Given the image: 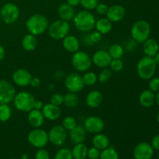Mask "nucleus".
<instances>
[{
  "label": "nucleus",
  "mask_w": 159,
  "mask_h": 159,
  "mask_svg": "<svg viewBox=\"0 0 159 159\" xmlns=\"http://www.w3.org/2000/svg\"><path fill=\"white\" fill-rule=\"evenodd\" d=\"M151 145L152 146L154 150L159 151V134L155 135V136L152 138Z\"/></svg>",
  "instance_id": "obj_46"
},
{
  "label": "nucleus",
  "mask_w": 159,
  "mask_h": 159,
  "mask_svg": "<svg viewBox=\"0 0 159 159\" xmlns=\"http://www.w3.org/2000/svg\"><path fill=\"white\" fill-rule=\"evenodd\" d=\"M99 0H80V5L85 10H93L96 9Z\"/></svg>",
  "instance_id": "obj_39"
},
{
  "label": "nucleus",
  "mask_w": 159,
  "mask_h": 159,
  "mask_svg": "<svg viewBox=\"0 0 159 159\" xmlns=\"http://www.w3.org/2000/svg\"><path fill=\"white\" fill-rule=\"evenodd\" d=\"M27 120L30 125L32 126L34 128H39L43 124L45 118L41 110L33 109L32 110L28 112Z\"/></svg>",
  "instance_id": "obj_19"
},
{
  "label": "nucleus",
  "mask_w": 159,
  "mask_h": 159,
  "mask_svg": "<svg viewBox=\"0 0 159 159\" xmlns=\"http://www.w3.org/2000/svg\"><path fill=\"white\" fill-rule=\"evenodd\" d=\"M126 15V10L121 5H113L108 7L106 16L111 23H117L121 21Z\"/></svg>",
  "instance_id": "obj_17"
},
{
  "label": "nucleus",
  "mask_w": 159,
  "mask_h": 159,
  "mask_svg": "<svg viewBox=\"0 0 159 159\" xmlns=\"http://www.w3.org/2000/svg\"><path fill=\"white\" fill-rule=\"evenodd\" d=\"M112 61V57L107 51L104 50H99L93 54L92 57V61L96 65L100 68H105L110 66V64Z\"/></svg>",
  "instance_id": "obj_15"
},
{
  "label": "nucleus",
  "mask_w": 159,
  "mask_h": 159,
  "mask_svg": "<svg viewBox=\"0 0 159 159\" xmlns=\"http://www.w3.org/2000/svg\"><path fill=\"white\" fill-rule=\"evenodd\" d=\"M35 97L26 91H22L16 93L13 99V103L16 108L21 112H30L34 108Z\"/></svg>",
  "instance_id": "obj_5"
},
{
  "label": "nucleus",
  "mask_w": 159,
  "mask_h": 159,
  "mask_svg": "<svg viewBox=\"0 0 159 159\" xmlns=\"http://www.w3.org/2000/svg\"><path fill=\"white\" fill-rule=\"evenodd\" d=\"M133 155L134 159H152L154 148L149 143L141 142L135 146Z\"/></svg>",
  "instance_id": "obj_14"
},
{
  "label": "nucleus",
  "mask_w": 159,
  "mask_h": 159,
  "mask_svg": "<svg viewBox=\"0 0 159 159\" xmlns=\"http://www.w3.org/2000/svg\"><path fill=\"white\" fill-rule=\"evenodd\" d=\"M35 159H50V155L44 148H39L35 154Z\"/></svg>",
  "instance_id": "obj_43"
},
{
  "label": "nucleus",
  "mask_w": 159,
  "mask_h": 159,
  "mask_svg": "<svg viewBox=\"0 0 159 159\" xmlns=\"http://www.w3.org/2000/svg\"><path fill=\"white\" fill-rule=\"evenodd\" d=\"M62 40H63L62 44H63L64 48L66 51H68V52L75 53L79 50L80 42H79V39L76 37H75V36L68 35V34Z\"/></svg>",
  "instance_id": "obj_24"
},
{
  "label": "nucleus",
  "mask_w": 159,
  "mask_h": 159,
  "mask_svg": "<svg viewBox=\"0 0 159 159\" xmlns=\"http://www.w3.org/2000/svg\"><path fill=\"white\" fill-rule=\"evenodd\" d=\"M157 69L153 57L144 56L139 60L137 65V72L138 76L144 80H149L154 77Z\"/></svg>",
  "instance_id": "obj_3"
},
{
  "label": "nucleus",
  "mask_w": 159,
  "mask_h": 159,
  "mask_svg": "<svg viewBox=\"0 0 159 159\" xmlns=\"http://www.w3.org/2000/svg\"><path fill=\"white\" fill-rule=\"evenodd\" d=\"M40 84H41V81H40V79L37 77H34V78H32L30 85L32 87H34V88H37V87L40 86Z\"/></svg>",
  "instance_id": "obj_47"
},
{
  "label": "nucleus",
  "mask_w": 159,
  "mask_h": 159,
  "mask_svg": "<svg viewBox=\"0 0 159 159\" xmlns=\"http://www.w3.org/2000/svg\"><path fill=\"white\" fill-rule=\"evenodd\" d=\"M112 77V71L109 68H102V71H100V73L99 74L98 76V81L102 83L104 82H107V81H109V79Z\"/></svg>",
  "instance_id": "obj_38"
},
{
  "label": "nucleus",
  "mask_w": 159,
  "mask_h": 159,
  "mask_svg": "<svg viewBox=\"0 0 159 159\" xmlns=\"http://www.w3.org/2000/svg\"><path fill=\"white\" fill-rule=\"evenodd\" d=\"M95 27H96V30L99 31L100 34H107L111 31L113 25L107 18H101L96 21Z\"/></svg>",
  "instance_id": "obj_28"
},
{
  "label": "nucleus",
  "mask_w": 159,
  "mask_h": 159,
  "mask_svg": "<svg viewBox=\"0 0 159 159\" xmlns=\"http://www.w3.org/2000/svg\"><path fill=\"white\" fill-rule=\"evenodd\" d=\"M57 13L61 20H65V21H71L74 19L75 15V11L74 7L68 5V3H62L59 6L57 9Z\"/></svg>",
  "instance_id": "obj_22"
},
{
  "label": "nucleus",
  "mask_w": 159,
  "mask_h": 159,
  "mask_svg": "<svg viewBox=\"0 0 159 159\" xmlns=\"http://www.w3.org/2000/svg\"><path fill=\"white\" fill-rule=\"evenodd\" d=\"M109 67H110V70L112 71L118 72V71H120L124 68V62L121 60V58L112 59Z\"/></svg>",
  "instance_id": "obj_36"
},
{
  "label": "nucleus",
  "mask_w": 159,
  "mask_h": 159,
  "mask_svg": "<svg viewBox=\"0 0 159 159\" xmlns=\"http://www.w3.org/2000/svg\"><path fill=\"white\" fill-rule=\"evenodd\" d=\"M99 156H100V150L95 147L88 148L87 158H89V159H99Z\"/></svg>",
  "instance_id": "obj_42"
},
{
  "label": "nucleus",
  "mask_w": 159,
  "mask_h": 159,
  "mask_svg": "<svg viewBox=\"0 0 159 159\" xmlns=\"http://www.w3.org/2000/svg\"><path fill=\"white\" fill-rule=\"evenodd\" d=\"M41 112L45 119L48 120H56L60 117L61 114L60 107L54 105L51 102L44 104Z\"/></svg>",
  "instance_id": "obj_18"
},
{
  "label": "nucleus",
  "mask_w": 159,
  "mask_h": 159,
  "mask_svg": "<svg viewBox=\"0 0 159 159\" xmlns=\"http://www.w3.org/2000/svg\"><path fill=\"white\" fill-rule=\"evenodd\" d=\"M71 64L76 71L85 72L92 67V57L88 53L83 51H78L73 53L71 57Z\"/></svg>",
  "instance_id": "obj_6"
},
{
  "label": "nucleus",
  "mask_w": 159,
  "mask_h": 159,
  "mask_svg": "<svg viewBox=\"0 0 159 159\" xmlns=\"http://www.w3.org/2000/svg\"><path fill=\"white\" fill-rule=\"evenodd\" d=\"M48 30V34L51 38L54 40H61L69 33L70 25L68 22L60 19L49 25Z\"/></svg>",
  "instance_id": "obj_8"
},
{
  "label": "nucleus",
  "mask_w": 159,
  "mask_h": 159,
  "mask_svg": "<svg viewBox=\"0 0 159 159\" xmlns=\"http://www.w3.org/2000/svg\"><path fill=\"white\" fill-rule=\"evenodd\" d=\"M82 80L85 85L92 86V85H94L98 81V76L96 73L93 71H87L82 75Z\"/></svg>",
  "instance_id": "obj_34"
},
{
  "label": "nucleus",
  "mask_w": 159,
  "mask_h": 159,
  "mask_svg": "<svg viewBox=\"0 0 159 159\" xmlns=\"http://www.w3.org/2000/svg\"><path fill=\"white\" fill-rule=\"evenodd\" d=\"M20 16V9L13 2H6L0 9V19L6 24L14 23Z\"/></svg>",
  "instance_id": "obj_7"
},
{
  "label": "nucleus",
  "mask_w": 159,
  "mask_h": 159,
  "mask_svg": "<svg viewBox=\"0 0 159 159\" xmlns=\"http://www.w3.org/2000/svg\"><path fill=\"white\" fill-rule=\"evenodd\" d=\"M74 25L78 30L87 33L95 27L96 19L94 15L89 10H82L75 15L73 19Z\"/></svg>",
  "instance_id": "obj_2"
},
{
  "label": "nucleus",
  "mask_w": 159,
  "mask_h": 159,
  "mask_svg": "<svg viewBox=\"0 0 159 159\" xmlns=\"http://www.w3.org/2000/svg\"><path fill=\"white\" fill-rule=\"evenodd\" d=\"M95 9H96V12H97L99 15H101V16L106 15L107 10H108V6H107L106 4H104V3L99 2Z\"/></svg>",
  "instance_id": "obj_45"
},
{
  "label": "nucleus",
  "mask_w": 159,
  "mask_h": 159,
  "mask_svg": "<svg viewBox=\"0 0 159 159\" xmlns=\"http://www.w3.org/2000/svg\"><path fill=\"white\" fill-rule=\"evenodd\" d=\"M27 141L31 146L37 148H43L49 142L48 133L43 129L34 128L27 135Z\"/></svg>",
  "instance_id": "obj_9"
},
{
  "label": "nucleus",
  "mask_w": 159,
  "mask_h": 159,
  "mask_svg": "<svg viewBox=\"0 0 159 159\" xmlns=\"http://www.w3.org/2000/svg\"><path fill=\"white\" fill-rule=\"evenodd\" d=\"M79 102V96L76 93H68L65 96H64V104L67 107L69 108H74L77 107Z\"/></svg>",
  "instance_id": "obj_30"
},
{
  "label": "nucleus",
  "mask_w": 159,
  "mask_h": 159,
  "mask_svg": "<svg viewBox=\"0 0 159 159\" xmlns=\"http://www.w3.org/2000/svg\"><path fill=\"white\" fill-rule=\"evenodd\" d=\"M49 21L42 14H34L30 16L26 22V27L29 34L34 36L41 35L48 30Z\"/></svg>",
  "instance_id": "obj_1"
},
{
  "label": "nucleus",
  "mask_w": 159,
  "mask_h": 159,
  "mask_svg": "<svg viewBox=\"0 0 159 159\" xmlns=\"http://www.w3.org/2000/svg\"><path fill=\"white\" fill-rule=\"evenodd\" d=\"M84 127L87 132L93 134L101 133L104 130L105 123L99 116H89L85 120Z\"/></svg>",
  "instance_id": "obj_13"
},
{
  "label": "nucleus",
  "mask_w": 159,
  "mask_h": 159,
  "mask_svg": "<svg viewBox=\"0 0 159 159\" xmlns=\"http://www.w3.org/2000/svg\"><path fill=\"white\" fill-rule=\"evenodd\" d=\"M65 85L70 93H78L83 89L85 84L82 80V76L79 73H69L65 80Z\"/></svg>",
  "instance_id": "obj_10"
},
{
  "label": "nucleus",
  "mask_w": 159,
  "mask_h": 159,
  "mask_svg": "<svg viewBox=\"0 0 159 159\" xmlns=\"http://www.w3.org/2000/svg\"><path fill=\"white\" fill-rule=\"evenodd\" d=\"M150 23L146 20H138L133 24L131 28L132 39L136 43H143L149 38L151 34Z\"/></svg>",
  "instance_id": "obj_4"
},
{
  "label": "nucleus",
  "mask_w": 159,
  "mask_h": 159,
  "mask_svg": "<svg viewBox=\"0 0 159 159\" xmlns=\"http://www.w3.org/2000/svg\"><path fill=\"white\" fill-rule=\"evenodd\" d=\"M155 103L159 107V92L155 94Z\"/></svg>",
  "instance_id": "obj_53"
},
{
  "label": "nucleus",
  "mask_w": 159,
  "mask_h": 159,
  "mask_svg": "<svg viewBox=\"0 0 159 159\" xmlns=\"http://www.w3.org/2000/svg\"><path fill=\"white\" fill-rule=\"evenodd\" d=\"M37 46V39L36 36L28 34L23 37L22 40V47L25 51H33Z\"/></svg>",
  "instance_id": "obj_27"
},
{
  "label": "nucleus",
  "mask_w": 159,
  "mask_h": 159,
  "mask_svg": "<svg viewBox=\"0 0 159 159\" xmlns=\"http://www.w3.org/2000/svg\"><path fill=\"white\" fill-rule=\"evenodd\" d=\"M92 142H93V147L96 148L100 151L108 148L110 144V141L108 137L101 133L95 134L93 138Z\"/></svg>",
  "instance_id": "obj_26"
},
{
  "label": "nucleus",
  "mask_w": 159,
  "mask_h": 159,
  "mask_svg": "<svg viewBox=\"0 0 159 159\" xmlns=\"http://www.w3.org/2000/svg\"><path fill=\"white\" fill-rule=\"evenodd\" d=\"M61 126L67 131H70L77 126V122H76V120L72 116H66L62 120Z\"/></svg>",
  "instance_id": "obj_35"
},
{
  "label": "nucleus",
  "mask_w": 159,
  "mask_h": 159,
  "mask_svg": "<svg viewBox=\"0 0 159 159\" xmlns=\"http://www.w3.org/2000/svg\"><path fill=\"white\" fill-rule=\"evenodd\" d=\"M108 52L110 54V57L112 59H116V58H121L124 56V49L120 44L118 43H114V44L111 45L108 50Z\"/></svg>",
  "instance_id": "obj_31"
},
{
  "label": "nucleus",
  "mask_w": 159,
  "mask_h": 159,
  "mask_svg": "<svg viewBox=\"0 0 159 159\" xmlns=\"http://www.w3.org/2000/svg\"><path fill=\"white\" fill-rule=\"evenodd\" d=\"M153 59L154 61H155V64H156L157 65H159V52L157 53V54L154 56Z\"/></svg>",
  "instance_id": "obj_52"
},
{
  "label": "nucleus",
  "mask_w": 159,
  "mask_h": 159,
  "mask_svg": "<svg viewBox=\"0 0 159 159\" xmlns=\"http://www.w3.org/2000/svg\"><path fill=\"white\" fill-rule=\"evenodd\" d=\"M156 120H157V122H158V125H159V111L157 113V115H156Z\"/></svg>",
  "instance_id": "obj_54"
},
{
  "label": "nucleus",
  "mask_w": 159,
  "mask_h": 159,
  "mask_svg": "<svg viewBox=\"0 0 159 159\" xmlns=\"http://www.w3.org/2000/svg\"><path fill=\"white\" fill-rule=\"evenodd\" d=\"M139 103L145 108L152 107L155 104V93L150 89H145L139 96Z\"/></svg>",
  "instance_id": "obj_25"
},
{
  "label": "nucleus",
  "mask_w": 159,
  "mask_h": 159,
  "mask_svg": "<svg viewBox=\"0 0 159 159\" xmlns=\"http://www.w3.org/2000/svg\"><path fill=\"white\" fill-rule=\"evenodd\" d=\"M67 137H68L67 130L61 125L53 127L48 133L49 141L55 146L62 145L66 141Z\"/></svg>",
  "instance_id": "obj_12"
},
{
  "label": "nucleus",
  "mask_w": 159,
  "mask_h": 159,
  "mask_svg": "<svg viewBox=\"0 0 159 159\" xmlns=\"http://www.w3.org/2000/svg\"><path fill=\"white\" fill-rule=\"evenodd\" d=\"M5 56H6V51H5V48L0 44V61L4 59Z\"/></svg>",
  "instance_id": "obj_51"
},
{
  "label": "nucleus",
  "mask_w": 159,
  "mask_h": 159,
  "mask_svg": "<svg viewBox=\"0 0 159 159\" xmlns=\"http://www.w3.org/2000/svg\"><path fill=\"white\" fill-rule=\"evenodd\" d=\"M158 159H159V154H158Z\"/></svg>",
  "instance_id": "obj_56"
},
{
  "label": "nucleus",
  "mask_w": 159,
  "mask_h": 159,
  "mask_svg": "<svg viewBox=\"0 0 159 159\" xmlns=\"http://www.w3.org/2000/svg\"><path fill=\"white\" fill-rule=\"evenodd\" d=\"M54 159H73L71 151L68 148H61L56 153Z\"/></svg>",
  "instance_id": "obj_37"
},
{
  "label": "nucleus",
  "mask_w": 159,
  "mask_h": 159,
  "mask_svg": "<svg viewBox=\"0 0 159 159\" xmlns=\"http://www.w3.org/2000/svg\"><path fill=\"white\" fill-rule=\"evenodd\" d=\"M73 159H85L88 154V148L83 143L76 144L71 150Z\"/></svg>",
  "instance_id": "obj_29"
},
{
  "label": "nucleus",
  "mask_w": 159,
  "mask_h": 159,
  "mask_svg": "<svg viewBox=\"0 0 159 159\" xmlns=\"http://www.w3.org/2000/svg\"><path fill=\"white\" fill-rule=\"evenodd\" d=\"M43 105H44V104L43 103V102H42V101L35 100V102H34V109L41 110L42 108H43Z\"/></svg>",
  "instance_id": "obj_48"
},
{
  "label": "nucleus",
  "mask_w": 159,
  "mask_h": 159,
  "mask_svg": "<svg viewBox=\"0 0 159 159\" xmlns=\"http://www.w3.org/2000/svg\"><path fill=\"white\" fill-rule=\"evenodd\" d=\"M16 89L8 81L0 79V104H9L13 100Z\"/></svg>",
  "instance_id": "obj_11"
},
{
  "label": "nucleus",
  "mask_w": 159,
  "mask_h": 159,
  "mask_svg": "<svg viewBox=\"0 0 159 159\" xmlns=\"http://www.w3.org/2000/svg\"><path fill=\"white\" fill-rule=\"evenodd\" d=\"M12 116V109L9 104H0V121L6 122Z\"/></svg>",
  "instance_id": "obj_33"
},
{
  "label": "nucleus",
  "mask_w": 159,
  "mask_h": 159,
  "mask_svg": "<svg viewBox=\"0 0 159 159\" xmlns=\"http://www.w3.org/2000/svg\"><path fill=\"white\" fill-rule=\"evenodd\" d=\"M87 131L85 130L84 126H76L74 129L69 131V137L71 141L74 144H80L83 143L86 139Z\"/></svg>",
  "instance_id": "obj_20"
},
{
  "label": "nucleus",
  "mask_w": 159,
  "mask_h": 159,
  "mask_svg": "<svg viewBox=\"0 0 159 159\" xmlns=\"http://www.w3.org/2000/svg\"><path fill=\"white\" fill-rule=\"evenodd\" d=\"M66 3H68L72 7H75V6L80 5V0H66Z\"/></svg>",
  "instance_id": "obj_49"
},
{
  "label": "nucleus",
  "mask_w": 159,
  "mask_h": 159,
  "mask_svg": "<svg viewBox=\"0 0 159 159\" xmlns=\"http://www.w3.org/2000/svg\"><path fill=\"white\" fill-rule=\"evenodd\" d=\"M99 159H120L118 152L113 147L109 146L100 152Z\"/></svg>",
  "instance_id": "obj_32"
},
{
  "label": "nucleus",
  "mask_w": 159,
  "mask_h": 159,
  "mask_svg": "<svg viewBox=\"0 0 159 159\" xmlns=\"http://www.w3.org/2000/svg\"><path fill=\"white\" fill-rule=\"evenodd\" d=\"M1 21L2 20H1V19H0V26H1Z\"/></svg>",
  "instance_id": "obj_55"
},
{
  "label": "nucleus",
  "mask_w": 159,
  "mask_h": 159,
  "mask_svg": "<svg viewBox=\"0 0 159 159\" xmlns=\"http://www.w3.org/2000/svg\"><path fill=\"white\" fill-rule=\"evenodd\" d=\"M103 101V96L98 90H93L87 94L85 98L86 105L90 108H97L102 104Z\"/></svg>",
  "instance_id": "obj_21"
},
{
  "label": "nucleus",
  "mask_w": 159,
  "mask_h": 159,
  "mask_svg": "<svg viewBox=\"0 0 159 159\" xmlns=\"http://www.w3.org/2000/svg\"><path fill=\"white\" fill-rule=\"evenodd\" d=\"M83 42L86 45H91V44H93V43L92 42L91 39H90V37H89V34H87V35H85V37H83Z\"/></svg>",
  "instance_id": "obj_50"
},
{
  "label": "nucleus",
  "mask_w": 159,
  "mask_h": 159,
  "mask_svg": "<svg viewBox=\"0 0 159 159\" xmlns=\"http://www.w3.org/2000/svg\"><path fill=\"white\" fill-rule=\"evenodd\" d=\"M51 103L54 104V105L57 106V107H60L62 104H64V96L61 93H55L51 96Z\"/></svg>",
  "instance_id": "obj_40"
},
{
  "label": "nucleus",
  "mask_w": 159,
  "mask_h": 159,
  "mask_svg": "<svg viewBox=\"0 0 159 159\" xmlns=\"http://www.w3.org/2000/svg\"><path fill=\"white\" fill-rule=\"evenodd\" d=\"M143 52L145 56L153 57L159 52V43L155 39L148 38L143 43Z\"/></svg>",
  "instance_id": "obj_23"
},
{
  "label": "nucleus",
  "mask_w": 159,
  "mask_h": 159,
  "mask_svg": "<svg viewBox=\"0 0 159 159\" xmlns=\"http://www.w3.org/2000/svg\"><path fill=\"white\" fill-rule=\"evenodd\" d=\"M148 83V89L151 91L157 93L159 92V78L158 77H152V79H149Z\"/></svg>",
  "instance_id": "obj_41"
},
{
  "label": "nucleus",
  "mask_w": 159,
  "mask_h": 159,
  "mask_svg": "<svg viewBox=\"0 0 159 159\" xmlns=\"http://www.w3.org/2000/svg\"><path fill=\"white\" fill-rule=\"evenodd\" d=\"M89 37L90 39H91L92 42L93 43H99V42L101 41L102 38V34H100L99 31L96 30V31H93L91 34H89Z\"/></svg>",
  "instance_id": "obj_44"
},
{
  "label": "nucleus",
  "mask_w": 159,
  "mask_h": 159,
  "mask_svg": "<svg viewBox=\"0 0 159 159\" xmlns=\"http://www.w3.org/2000/svg\"><path fill=\"white\" fill-rule=\"evenodd\" d=\"M32 78L30 73L23 68L16 70L12 74V80L14 83L20 87H26L30 85Z\"/></svg>",
  "instance_id": "obj_16"
}]
</instances>
